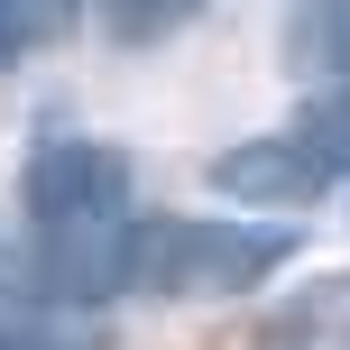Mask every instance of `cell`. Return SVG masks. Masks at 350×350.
<instances>
[{
  "mask_svg": "<svg viewBox=\"0 0 350 350\" xmlns=\"http://www.w3.org/2000/svg\"><path fill=\"white\" fill-rule=\"evenodd\" d=\"M286 258H295V230L277 221L185 212V221H139V277L129 286H148V295H249Z\"/></svg>",
  "mask_w": 350,
  "mask_h": 350,
  "instance_id": "obj_1",
  "label": "cell"
},
{
  "mask_svg": "<svg viewBox=\"0 0 350 350\" xmlns=\"http://www.w3.org/2000/svg\"><path fill=\"white\" fill-rule=\"evenodd\" d=\"M18 203H28V230H46V221H111V212H129V157L102 148V139H46L18 166Z\"/></svg>",
  "mask_w": 350,
  "mask_h": 350,
  "instance_id": "obj_2",
  "label": "cell"
},
{
  "mask_svg": "<svg viewBox=\"0 0 350 350\" xmlns=\"http://www.w3.org/2000/svg\"><path fill=\"white\" fill-rule=\"evenodd\" d=\"M203 175H212V193H230V203H249V212H295V203H314V193L332 185V157H323L304 129H286V139L221 148Z\"/></svg>",
  "mask_w": 350,
  "mask_h": 350,
  "instance_id": "obj_3",
  "label": "cell"
},
{
  "mask_svg": "<svg viewBox=\"0 0 350 350\" xmlns=\"http://www.w3.org/2000/svg\"><path fill=\"white\" fill-rule=\"evenodd\" d=\"M286 65L350 83V0H295V18H286Z\"/></svg>",
  "mask_w": 350,
  "mask_h": 350,
  "instance_id": "obj_4",
  "label": "cell"
},
{
  "mask_svg": "<svg viewBox=\"0 0 350 350\" xmlns=\"http://www.w3.org/2000/svg\"><path fill=\"white\" fill-rule=\"evenodd\" d=\"M0 350H92V323L55 295H0Z\"/></svg>",
  "mask_w": 350,
  "mask_h": 350,
  "instance_id": "obj_5",
  "label": "cell"
},
{
  "mask_svg": "<svg viewBox=\"0 0 350 350\" xmlns=\"http://www.w3.org/2000/svg\"><path fill=\"white\" fill-rule=\"evenodd\" d=\"M74 10L83 0H0V65H18L28 46H55L74 28Z\"/></svg>",
  "mask_w": 350,
  "mask_h": 350,
  "instance_id": "obj_6",
  "label": "cell"
},
{
  "mask_svg": "<svg viewBox=\"0 0 350 350\" xmlns=\"http://www.w3.org/2000/svg\"><path fill=\"white\" fill-rule=\"evenodd\" d=\"M193 10H203V0H102V28L120 37V46H157V37H175Z\"/></svg>",
  "mask_w": 350,
  "mask_h": 350,
  "instance_id": "obj_7",
  "label": "cell"
},
{
  "mask_svg": "<svg viewBox=\"0 0 350 350\" xmlns=\"http://www.w3.org/2000/svg\"><path fill=\"white\" fill-rule=\"evenodd\" d=\"M304 139H314L323 157H332V175L350 166V83H332V92H323L314 111H304Z\"/></svg>",
  "mask_w": 350,
  "mask_h": 350,
  "instance_id": "obj_8",
  "label": "cell"
}]
</instances>
